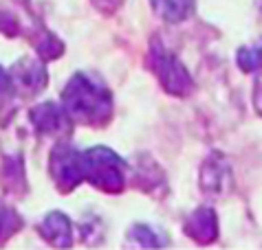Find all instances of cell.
Listing matches in <instances>:
<instances>
[{
  "label": "cell",
  "instance_id": "1",
  "mask_svg": "<svg viewBox=\"0 0 262 250\" xmlns=\"http://www.w3.org/2000/svg\"><path fill=\"white\" fill-rule=\"evenodd\" d=\"M62 101L69 116L82 123H93V125L104 123L111 116V110H113L111 92L99 82L84 75V72L73 75V79L64 88Z\"/></svg>",
  "mask_w": 262,
  "mask_h": 250
},
{
  "label": "cell",
  "instance_id": "10",
  "mask_svg": "<svg viewBox=\"0 0 262 250\" xmlns=\"http://www.w3.org/2000/svg\"><path fill=\"white\" fill-rule=\"evenodd\" d=\"M227 180L229 169L225 163H207L203 169V189L209 191V193H223Z\"/></svg>",
  "mask_w": 262,
  "mask_h": 250
},
{
  "label": "cell",
  "instance_id": "2",
  "mask_svg": "<svg viewBox=\"0 0 262 250\" xmlns=\"http://www.w3.org/2000/svg\"><path fill=\"white\" fill-rule=\"evenodd\" d=\"M84 178L95 187L117 193L123 187V160L108 147H93L82 154Z\"/></svg>",
  "mask_w": 262,
  "mask_h": 250
},
{
  "label": "cell",
  "instance_id": "11",
  "mask_svg": "<svg viewBox=\"0 0 262 250\" xmlns=\"http://www.w3.org/2000/svg\"><path fill=\"white\" fill-rule=\"evenodd\" d=\"M238 66L245 72L262 68V42L258 44V46H253V48H243L238 53Z\"/></svg>",
  "mask_w": 262,
  "mask_h": 250
},
{
  "label": "cell",
  "instance_id": "4",
  "mask_svg": "<svg viewBox=\"0 0 262 250\" xmlns=\"http://www.w3.org/2000/svg\"><path fill=\"white\" fill-rule=\"evenodd\" d=\"M51 173L55 182L64 191H71L75 185L84 180V165H82V152L73 149L71 145H57L51 154Z\"/></svg>",
  "mask_w": 262,
  "mask_h": 250
},
{
  "label": "cell",
  "instance_id": "8",
  "mask_svg": "<svg viewBox=\"0 0 262 250\" xmlns=\"http://www.w3.org/2000/svg\"><path fill=\"white\" fill-rule=\"evenodd\" d=\"M40 231L53 246H69L71 244V222L62 213H49L40 226Z\"/></svg>",
  "mask_w": 262,
  "mask_h": 250
},
{
  "label": "cell",
  "instance_id": "13",
  "mask_svg": "<svg viewBox=\"0 0 262 250\" xmlns=\"http://www.w3.org/2000/svg\"><path fill=\"white\" fill-rule=\"evenodd\" d=\"M20 229V217L13 211L0 204V235H11L13 231Z\"/></svg>",
  "mask_w": 262,
  "mask_h": 250
},
{
  "label": "cell",
  "instance_id": "7",
  "mask_svg": "<svg viewBox=\"0 0 262 250\" xmlns=\"http://www.w3.org/2000/svg\"><path fill=\"white\" fill-rule=\"evenodd\" d=\"M187 235H192L196 241H201V244H207V241H212L218 233V222H216V215L212 209L203 207L199 211H194L190 219H187V226H185Z\"/></svg>",
  "mask_w": 262,
  "mask_h": 250
},
{
  "label": "cell",
  "instance_id": "16",
  "mask_svg": "<svg viewBox=\"0 0 262 250\" xmlns=\"http://www.w3.org/2000/svg\"><path fill=\"white\" fill-rule=\"evenodd\" d=\"M256 108L262 114V75L258 77V84H256Z\"/></svg>",
  "mask_w": 262,
  "mask_h": 250
},
{
  "label": "cell",
  "instance_id": "9",
  "mask_svg": "<svg viewBox=\"0 0 262 250\" xmlns=\"http://www.w3.org/2000/svg\"><path fill=\"white\" fill-rule=\"evenodd\" d=\"M159 16L167 22H181L190 16L194 0H152Z\"/></svg>",
  "mask_w": 262,
  "mask_h": 250
},
{
  "label": "cell",
  "instance_id": "3",
  "mask_svg": "<svg viewBox=\"0 0 262 250\" xmlns=\"http://www.w3.org/2000/svg\"><path fill=\"white\" fill-rule=\"evenodd\" d=\"M152 66H155V72L161 79V84L167 92L172 94H187L192 90V77L190 72L185 70V66L179 62L177 55L167 53L161 44H155L152 48Z\"/></svg>",
  "mask_w": 262,
  "mask_h": 250
},
{
  "label": "cell",
  "instance_id": "14",
  "mask_svg": "<svg viewBox=\"0 0 262 250\" xmlns=\"http://www.w3.org/2000/svg\"><path fill=\"white\" fill-rule=\"evenodd\" d=\"M38 53L45 57V60H53V57H57L62 53V44L55 38H47L42 44H38Z\"/></svg>",
  "mask_w": 262,
  "mask_h": 250
},
{
  "label": "cell",
  "instance_id": "12",
  "mask_svg": "<svg viewBox=\"0 0 262 250\" xmlns=\"http://www.w3.org/2000/svg\"><path fill=\"white\" fill-rule=\"evenodd\" d=\"M133 239L139 246H148V248L165 244V237H159L157 231H152L150 226H143V224H139V226H135V229H133Z\"/></svg>",
  "mask_w": 262,
  "mask_h": 250
},
{
  "label": "cell",
  "instance_id": "15",
  "mask_svg": "<svg viewBox=\"0 0 262 250\" xmlns=\"http://www.w3.org/2000/svg\"><path fill=\"white\" fill-rule=\"evenodd\" d=\"M7 90H9V77L5 75V70L0 68V99L7 94Z\"/></svg>",
  "mask_w": 262,
  "mask_h": 250
},
{
  "label": "cell",
  "instance_id": "5",
  "mask_svg": "<svg viewBox=\"0 0 262 250\" xmlns=\"http://www.w3.org/2000/svg\"><path fill=\"white\" fill-rule=\"evenodd\" d=\"M9 82L25 94H35L47 86V72L42 68L40 62L25 57L11 68V79Z\"/></svg>",
  "mask_w": 262,
  "mask_h": 250
},
{
  "label": "cell",
  "instance_id": "6",
  "mask_svg": "<svg viewBox=\"0 0 262 250\" xmlns=\"http://www.w3.org/2000/svg\"><path fill=\"white\" fill-rule=\"evenodd\" d=\"M31 121L35 128L45 134H64L69 132V114L67 110L57 108L55 104H42L31 110Z\"/></svg>",
  "mask_w": 262,
  "mask_h": 250
}]
</instances>
